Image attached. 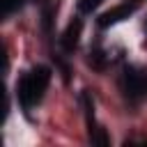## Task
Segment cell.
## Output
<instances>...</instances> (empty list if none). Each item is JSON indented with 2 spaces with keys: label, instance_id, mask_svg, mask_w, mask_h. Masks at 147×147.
<instances>
[{
  "label": "cell",
  "instance_id": "5b68a950",
  "mask_svg": "<svg viewBox=\"0 0 147 147\" xmlns=\"http://www.w3.org/2000/svg\"><path fill=\"white\" fill-rule=\"evenodd\" d=\"M99 2H101V0H80V2H78V9L87 14V11H92L94 7H99Z\"/></svg>",
  "mask_w": 147,
  "mask_h": 147
},
{
  "label": "cell",
  "instance_id": "3957f363",
  "mask_svg": "<svg viewBox=\"0 0 147 147\" xmlns=\"http://www.w3.org/2000/svg\"><path fill=\"white\" fill-rule=\"evenodd\" d=\"M80 30H83L80 18H76V21H71V23L67 25V30H64V32H62V37H60V44H62V48H64V51H74V48L78 46Z\"/></svg>",
  "mask_w": 147,
  "mask_h": 147
},
{
  "label": "cell",
  "instance_id": "277c9868",
  "mask_svg": "<svg viewBox=\"0 0 147 147\" xmlns=\"http://www.w3.org/2000/svg\"><path fill=\"white\" fill-rule=\"evenodd\" d=\"M124 87H126V94L140 96L142 90H145V80H142V76H138L133 69H126V74H124Z\"/></svg>",
  "mask_w": 147,
  "mask_h": 147
},
{
  "label": "cell",
  "instance_id": "8992f818",
  "mask_svg": "<svg viewBox=\"0 0 147 147\" xmlns=\"http://www.w3.org/2000/svg\"><path fill=\"white\" fill-rule=\"evenodd\" d=\"M18 5H21V0H2V11L9 14V11H14Z\"/></svg>",
  "mask_w": 147,
  "mask_h": 147
},
{
  "label": "cell",
  "instance_id": "7a4b0ae2",
  "mask_svg": "<svg viewBox=\"0 0 147 147\" xmlns=\"http://www.w3.org/2000/svg\"><path fill=\"white\" fill-rule=\"evenodd\" d=\"M136 7H138V0H131V2L126 0V2H122V5H115L113 9H108V11H103V14L99 16V28H108V25H115V23L129 18V16L136 11Z\"/></svg>",
  "mask_w": 147,
  "mask_h": 147
},
{
  "label": "cell",
  "instance_id": "6da1fadb",
  "mask_svg": "<svg viewBox=\"0 0 147 147\" xmlns=\"http://www.w3.org/2000/svg\"><path fill=\"white\" fill-rule=\"evenodd\" d=\"M51 83V69L48 67H32L30 71H25L16 85V94H18V103L23 106V110H30L32 106H37L46 92Z\"/></svg>",
  "mask_w": 147,
  "mask_h": 147
}]
</instances>
